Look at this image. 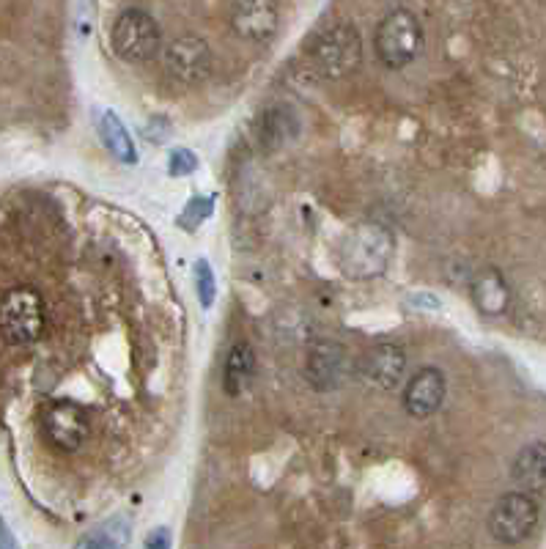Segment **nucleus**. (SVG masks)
Returning <instances> with one entry per match:
<instances>
[{"label":"nucleus","instance_id":"obj_1","mask_svg":"<svg viewBox=\"0 0 546 549\" xmlns=\"http://www.w3.org/2000/svg\"><path fill=\"white\" fill-rule=\"evenodd\" d=\"M393 250H396V239L390 234V228L365 220L343 239L338 250V267L352 280L379 278L393 259Z\"/></svg>","mask_w":546,"mask_h":549},{"label":"nucleus","instance_id":"obj_2","mask_svg":"<svg viewBox=\"0 0 546 549\" xmlns=\"http://www.w3.org/2000/svg\"><path fill=\"white\" fill-rule=\"evenodd\" d=\"M360 61H363V39H360V31L349 22L335 25L322 36H316V42L308 50V64L322 80L352 75Z\"/></svg>","mask_w":546,"mask_h":549},{"label":"nucleus","instance_id":"obj_3","mask_svg":"<svg viewBox=\"0 0 546 549\" xmlns=\"http://www.w3.org/2000/svg\"><path fill=\"white\" fill-rule=\"evenodd\" d=\"M44 330L42 294L31 286H17L0 300V335L6 344L28 349L39 341Z\"/></svg>","mask_w":546,"mask_h":549},{"label":"nucleus","instance_id":"obj_4","mask_svg":"<svg viewBox=\"0 0 546 549\" xmlns=\"http://www.w3.org/2000/svg\"><path fill=\"white\" fill-rule=\"evenodd\" d=\"M376 55L387 69H404L423 50V25L407 9H396L379 22L374 36Z\"/></svg>","mask_w":546,"mask_h":549},{"label":"nucleus","instance_id":"obj_5","mask_svg":"<svg viewBox=\"0 0 546 549\" xmlns=\"http://www.w3.org/2000/svg\"><path fill=\"white\" fill-rule=\"evenodd\" d=\"M113 53L127 64H143L160 47V25L143 9H127L118 14L110 33Z\"/></svg>","mask_w":546,"mask_h":549},{"label":"nucleus","instance_id":"obj_6","mask_svg":"<svg viewBox=\"0 0 546 549\" xmlns=\"http://www.w3.org/2000/svg\"><path fill=\"white\" fill-rule=\"evenodd\" d=\"M162 66L171 80L182 83V86H201L212 75V66H215V55L212 47L206 44L201 36H179L173 39L165 53H162Z\"/></svg>","mask_w":546,"mask_h":549},{"label":"nucleus","instance_id":"obj_7","mask_svg":"<svg viewBox=\"0 0 546 549\" xmlns=\"http://www.w3.org/2000/svg\"><path fill=\"white\" fill-rule=\"evenodd\" d=\"M538 522V506L527 492H508L494 503L489 514V533L500 544H522L533 536Z\"/></svg>","mask_w":546,"mask_h":549},{"label":"nucleus","instance_id":"obj_8","mask_svg":"<svg viewBox=\"0 0 546 549\" xmlns=\"http://www.w3.org/2000/svg\"><path fill=\"white\" fill-rule=\"evenodd\" d=\"M42 431L53 448L61 453H75L88 440L91 426H88V415L80 404L69 399H55L42 410Z\"/></svg>","mask_w":546,"mask_h":549},{"label":"nucleus","instance_id":"obj_9","mask_svg":"<svg viewBox=\"0 0 546 549\" xmlns=\"http://www.w3.org/2000/svg\"><path fill=\"white\" fill-rule=\"evenodd\" d=\"M404 374H407V352L398 344H376L360 357V377L371 388L396 390Z\"/></svg>","mask_w":546,"mask_h":549},{"label":"nucleus","instance_id":"obj_10","mask_svg":"<svg viewBox=\"0 0 546 549\" xmlns=\"http://www.w3.org/2000/svg\"><path fill=\"white\" fill-rule=\"evenodd\" d=\"M278 0H234L231 25L247 42H269L278 31Z\"/></svg>","mask_w":546,"mask_h":549},{"label":"nucleus","instance_id":"obj_11","mask_svg":"<svg viewBox=\"0 0 546 549\" xmlns=\"http://www.w3.org/2000/svg\"><path fill=\"white\" fill-rule=\"evenodd\" d=\"M445 393H448L445 374L434 366L420 368L409 377L407 388H404V410L418 420L431 418L442 407Z\"/></svg>","mask_w":546,"mask_h":549},{"label":"nucleus","instance_id":"obj_12","mask_svg":"<svg viewBox=\"0 0 546 549\" xmlns=\"http://www.w3.org/2000/svg\"><path fill=\"white\" fill-rule=\"evenodd\" d=\"M346 374V349L338 341H316L305 357V377L313 390L330 393Z\"/></svg>","mask_w":546,"mask_h":549},{"label":"nucleus","instance_id":"obj_13","mask_svg":"<svg viewBox=\"0 0 546 549\" xmlns=\"http://www.w3.org/2000/svg\"><path fill=\"white\" fill-rule=\"evenodd\" d=\"M472 302L478 305V311L486 316H500L511 302V289H508V280L497 267H486L472 278Z\"/></svg>","mask_w":546,"mask_h":549},{"label":"nucleus","instance_id":"obj_14","mask_svg":"<svg viewBox=\"0 0 546 549\" xmlns=\"http://www.w3.org/2000/svg\"><path fill=\"white\" fill-rule=\"evenodd\" d=\"M300 132V121L294 116V110L286 105H275L264 113L261 127H258V140L267 151H278L283 143H289Z\"/></svg>","mask_w":546,"mask_h":549},{"label":"nucleus","instance_id":"obj_15","mask_svg":"<svg viewBox=\"0 0 546 549\" xmlns=\"http://www.w3.org/2000/svg\"><path fill=\"white\" fill-rule=\"evenodd\" d=\"M253 374H256V355L250 344H234V349L228 352V360H225L223 371V388L228 396H239L250 388L253 382Z\"/></svg>","mask_w":546,"mask_h":549},{"label":"nucleus","instance_id":"obj_16","mask_svg":"<svg viewBox=\"0 0 546 549\" xmlns=\"http://www.w3.org/2000/svg\"><path fill=\"white\" fill-rule=\"evenodd\" d=\"M97 127H99V138H102V143H105V149H108L118 162H124V165H135V162H138L135 143H132V138H129L124 121L118 119L113 110H105V113L99 116Z\"/></svg>","mask_w":546,"mask_h":549},{"label":"nucleus","instance_id":"obj_17","mask_svg":"<svg viewBox=\"0 0 546 549\" xmlns=\"http://www.w3.org/2000/svg\"><path fill=\"white\" fill-rule=\"evenodd\" d=\"M546 478V448L544 442H533L516 456L514 481L530 492H541Z\"/></svg>","mask_w":546,"mask_h":549},{"label":"nucleus","instance_id":"obj_18","mask_svg":"<svg viewBox=\"0 0 546 549\" xmlns=\"http://www.w3.org/2000/svg\"><path fill=\"white\" fill-rule=\"evenodd\" d=\"M129 539V525L121 517L110 519L102 528L83 533L77 539L75 549H124Z\"/></svg>","mask_w":546,"mask_h":549},{"label":"nucleus","instance_id":"obj_19","mask_svg":"<svg viewBox=\"0 0 546 549\" xmlns=\"http://www.w3.org/2000/svg\"><path fill=\"white\" fill-rule=\"evenodd\" d=\"M195 275H198V297H201V305H204V308H212L217 297V280L212 264L206 259H201L195 264Z\"/></svg>","mask_w":546,"mask_h":549},{"label":"nucleus","instance_id":"obj_20","mask_svg":"<svg viewBox=\"0 0 546 549\" xmlns=\"http://www.w3.org/2000/svg\"><path fill=\"white\" fill-rule=\"evenodd\" d=\"M212 209H215V201L212 198H193L187 209H184V215L179 217V226L187 228V231H195V228L204 223L206 217L212 215Z\"/></svg>","mask_w":546,"mask_h":549},{"label":"nucleus","instance_id":"obj_21","mask_svg":"<svg viewBox=\"0 0 546 549\" xmlns=\"http://www.w3.org/2000/svg\"><path fill=\"white\" fill-rule=\"evenodd\" d=\"M195 168H198V157L190 149L179 146V149H173L168 154V171H171V176H190Z\"/></svg>","mask_w":546,"mask_h":549},{"label":"nucleus","instance_id":"obj_22","mask_svg":"<svg viewBox=\"0 0 546 549\" xmlns=\"http://www.w3.org/2000/svg\"><path fill=\"white\" fill-rule=\"evenodd\" d=\"M173 539H171V530L168 528H154L146 536V549H171Z\"/></svg>","mask_w":546,"mask_h":549},{"label":"nucleus","instance_id":"obj_23","mask_svg":"<svg viewBox=\"0 0 546 549\" xmlns=\"http://www.w3.org/2000/svg\"><path fill=\"white\" fill-rule=\"evenodd\" d=\"M409 300H415L418 308H429V311H439V308H442L437 297H434V294H426V291H423V294H412Z\"/></svg>","mask_w":546,"mask_h":549},{"label":"nucleus","instance_id":"obj_24","mask_svg":"<svg viewBox=\"0 0 546 549\" xmlns=\"http://www.w3.org/2000/svg\"><path fill=\"white\" fill-rule=\"evenodd\" d=\"M0 549H17V544H14V539H11L9 528L0 522Z\"/></svg>","mask_w":546,"mask_h":549}]
</instances>
